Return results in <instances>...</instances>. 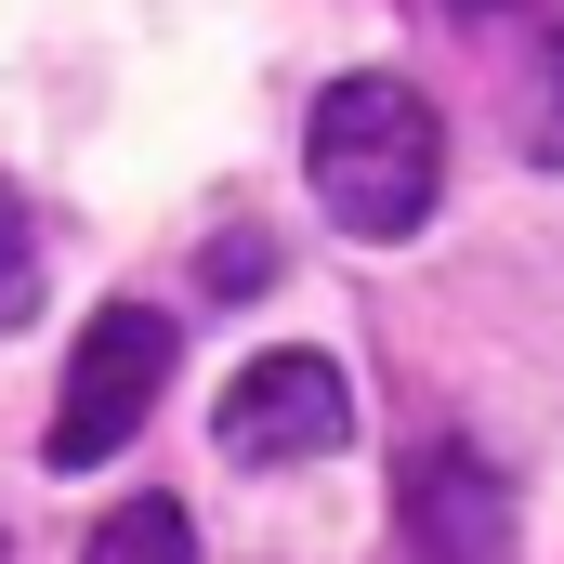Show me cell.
Segmentation results:
<instances>
[{"label":"cell","instance_id":"3","mask_svg":"<svg viewBox=\"0 0 564 564\" xmlns=\"http://www.w3.org/2000/svg\"><path fill=\"white\" fill-rule=\"evenodd\" d=\"M210 446H224L237 473L328 459V446H355V381H341L315 341H289V355H250V368L224 381V408H210Z\"/></svg>","mask_w":564,"mask_h":564},{"label":"cell","instance_id":"1","mask_svg":"<svg viewBox=\"0 0 564 564\" xmlns=\"http://www.w3.org/2000/svg\"><path fill=\"white\" fill-rule=\"evenodd\" d=\"M302 171H315V210L341 237H421L433 197H446V119L421 106V79H328L315 93V132H302Z\"/></svg>","mask_w":564,"mask_h":564},{"label":"cell","instance_id":"7","mask_svg":"<svg viewBox=\"0 0 564 564\" xmlns=\"http://www.w3.org/2000/svg\"><path fill=\"white\" fill-rule=\"evenodd\" d=\"M40 315V224H26V197L0 184V341Z\"/></svg>","mask_w":564,"mask_h":564},{"label":"cell","instance_id":"5","mask_svg":"<svg viewBox=\"0 0 564 564\" xmlns=\"http://www.w3.org/2000/svg\"><path fill=\"white\" fill-rule=\"evenodd\" d=\"M79 564H197V525H184V499H119Z\"/></svg>","mask_w":564,"mask_h":564},{"label":"cell","instance_id":"6","mask_svg":"<svg viewBox=\"0 0 564 564\" xmlns=\"http://www.w3.org/2000/svg\"><path fill=\"white\" fill-rule=\"evenodd\" d=\"M512 144H525L539 171H564V26H539V40H525V79H512Z\"/></svg>","mask_w":564,"mask_h":564},{"label":"cell","instance_id":"8","mask_svg":"<svg viewBox=\"0 0 564 564\" xmlns=\"http://www.w3.org/2000/svg\"><path fill=\"white\" fill-rule=\"evenodd\" d=\"M250 276H263V237H224L210 250V302H250Z\"/></svg>","mask_w":564,"mask_h":564},{"label":"cell","instance_id":"9","mask_svg":"<svg viewBox=\"0 0 564 564\" xmlns=\"http://www.w3.org/2000/svg\"><path fill=\"white\" fill-rule=\"evenodd\" d=\"M446 13H512V0H446Z\"/></svg>","mask_w":564,"mask_h":564},{"label":"cell","instance_id":"4","mask_svg":"<svg viewBox=\"0 0 564 564\" xmlns=\"http://www.w3.org/2000/svg\"><path fill=\"white\" fill-rule=\"evenodd\" d=\"M394 499H408V552L421 564H512V486H499L486 446H459V433L408 446Z\"/></svg>","mask_w":564,"mask_h":564},{"label":"cell","instance_id":"2","mask_svg":"<svg viewBox=\"0 0 564 564\" xmlns=\"http://www.w3.org/2000/svg\"><path fill=\"white\" fill-rule=\"evenodd\" d=\"M171 315L158 302H106L93 328H79V355H66V394H53V473H93V459H119L144 421H158V394H171Z\"/></svg>","mask_w":564,"mask_h":564}]
</instances>
